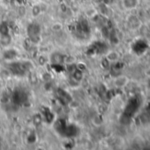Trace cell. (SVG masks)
<instances>
[{
	"label": "cell",
	"mask_w": 150,
	"mask_h": 150,
	"mask_svg": "<svg viewBox=\"0 0 150 150\" xmlns=\"http://www.w3.org/2000/svg\"><path fill=\"white\" fill-rule=\"evenodd\" d=\"M74 78L76 80V81H80L82 78H83V74L81 72V70H76L75 73H74Z\"/></svg>",
	"instance_id": "277c9868"
},
{
	"label": "cell",
	"mask_w": 150,
	"mask_h": 150,
	"mask_svg": "<svg viewBox=\"0 0 150 150\" xmlns=\"http://www.w3.org/2000/svg\"><path fill=\"white\" fill-rule=\"evenodd\" d=\"M120 59V54L119 52L117 51H110L107 54H106V61L110 63H115L117 62H119Z\"/></svg>",
	"instance_id": "3957f363"
},
{
	"label": "cell",
	"mask_w": 150,
	"mask_h": 150,
	"mask_svg": "<svg viewBox=\"0 0 150 150\" xmlns=\"http://www.w3.org/2000/svg\"><path fill=\"white\" fill-rule=\"evenodd\" d=\"M130 82V78L127 76L121 75L114 78L113 80V85L117 89H123L125 88Z\"/></svg>",
	"instance_id": "6da1fadb"
},
{
	"label": "cell",
	"mask_w": 150,
	"mask_h": 150,
	"mask_svg": "<svg viewBox=\"0 0 150 150\" xmlns=\"http://www.w3.org/2000/svg\"><path fill=\"white\" fill-rule=\"evenodd\" d=\"M149 136H150V130H149Z\"/></svg>",
	"instance_id": "5b68a950"
},
{
	"label": "cell",
	"mask_w": 150,
	"mask_h": 150,
	"mask_svg": "<svg viewBox=\"0 0 150 150\" xmlns=\"http://www.w3.org/2000/svg\"><path fill=\"white\" fill-rule=\"evenodd\" d=\"M120 4L126 11H133L140 6L141 0H121Z\"/></svg>",
	"instance_id": "7a4b0ae2"
}]
</instances>
